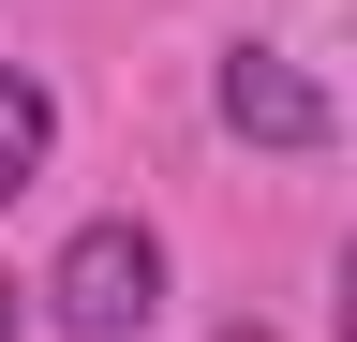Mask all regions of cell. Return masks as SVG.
Returning a JSON list of instances; mask_svg holds the SVG:
<instances>
[{"label": "cell", "mask_w": 357, "mask_h": 342, "mask_svg": "<svg viewBox=\"0 0 357 342\" xmlns=\"http://www.w3.org/2000/svg\"><path fill=\"white\" fill-rule=\"evenodd\" d=\"M45 313H60L75 342H134L164 313V238L134 224V208H105V224L60 238V268H45Z\"/></svg>", "instance_id": "1"}, {"label": "cell", "mask_w": 357, "mask_h": 342, "mask_svg": "<svg viewBox=\"0 0 357 342\" xmlns=\"http://www.w3.org/2000/svg\"><path fill=\"white\" fill-rule=\"evenodd\" d=\"M208 104H223V134H238V149H283V164L342 134L328 75H298L283 45H223V75H208Z\"/></svg>", "instance_id": "2"}, {"label": "cell", "mask_w": 357, "mask_h": 342, "mask_svg": "<svg viewBox=\"0 0 357 342\" xmlns=\"http://www.w3.org/2000/svg\"><path fill=\"white\" fill-rule=\"evenodd\" d=\"M45 149H60V104H45V75H30V60H0V208L45 179Z\"/></svg>", "instance_id": "3"}, {"label": "cell", "mask_w": 357, "mask_h": 342, "mask_svg": "<svg viewBox=\"0 0 357 342\" xmlns=\"http://www.w3.org/2000/svg\"><path fill=\"white\" fill-rule=\"evenodd\" d=\"M328 297H342V313H328V327L357 342V238H342V268H328Z\"/></svg>", "instance_id": "4"}, {"label": "cell", "mask_w": 357, "mask_h": 342, "mask_svg": "<svg viewBox=\"0 0 357 342\" xmlns=\"http://www.w3.org/2000/svg\"><path fill=\"white\" fill-rule=\"evenodd\" d=\"M30 297H45V283H0V342H30Z\"/></svg>", "instance_id": "5"}, {"label": "cell", "mask_w": 357, "mask_h": 342, "mask_svg": "<svg viewBox=\"0 0 357 342\" xmlns=\"http://www.w3.org/2000/svg\"><path fill=\"white\" fill-rule=\"evenodd\" d=\"M223 342H283V327H253V313H238V327H223Z\"/></svg>", "instance_id": "6"}]
</instances>
